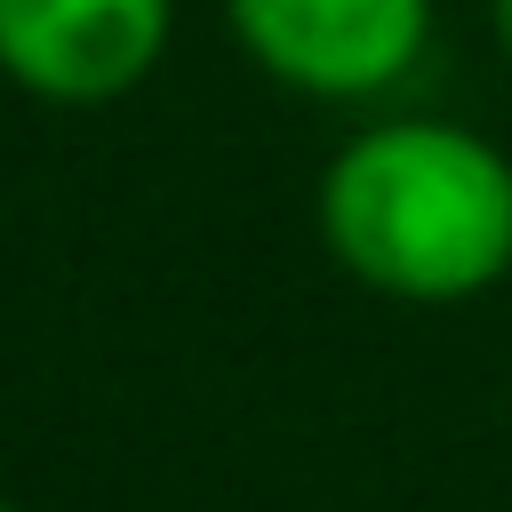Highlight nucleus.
I'll use <instances>...</instances> for the list:
<instances>
[{
  "label": "nucleus",
  "instance_id": "obj_1",
  "mask_svg": "<svg viewBox=\"0 0 512 512\" xmlns=\"http://www.w3.org/2000/svg\"><path fill=\"white\" fill-rule=\"evenodd\" d=\"M320 248L392 304H472L512 272V152L440 112L352 128L312 192Z\"/></svg>",
  "mask_w": 512,
  "mask_h": 512
},
{
  "label": "nucleus",
  "instance_id": "obj_2",
  "mask_svg": "<svg viewBox=\"0 0 512 512\" xmlns=\"http://www.w3.org/2000/svg\"><path fill=\"white\" fill-rule=\"evenodd\" d=\"M224 24L264 80L312 104L392 96L432 48V0H224Z\"/></svg>",
  "mask_w": 512,
  "mask_h": 512
},
{
  "label": "nucleus",
  "instance_id": "obj_3",
  "mask_svg": "<svg viewBox=\"0 0 512 512\" xmlns=\"http://www.w3.org/2000/svg\"><path fill=\"white\" fill-rule=\"evenodd\" d=\"M176 0H0V72L40 104H112L168 56Z\"/></svg>",
  "mask_w": 512,
  "mask_h": 512
},
{
  "label": "nucleus",
  "instance_id": "obj_4",
  "mask_svg": "<svg viewBox=\"0 0 512 512\" xmlns=\"http://www.w3.org/2000/svg\"><path fill=\"white\" fill-rule=\"evenodd\" d=\"M488 24H496V48L512 56V0H488Z\"/></svg>",
  "mask_w": 512,
  "mask_h": 512
},
{
  "label": "nucleus",
  "instance_id": "obj_5",
  "mask_svg": "<svg viewBox=\"0 0 512 512\" xmlns=\"http://www.w3.org/2000/svg\"><path fill=\"white\" fill-rule=\"evenodd\" d=\"M0 512H24V504H0Z\"/></svg>",
  "mask_w": 512,
  "mask_h": 512
}]
</instances>
